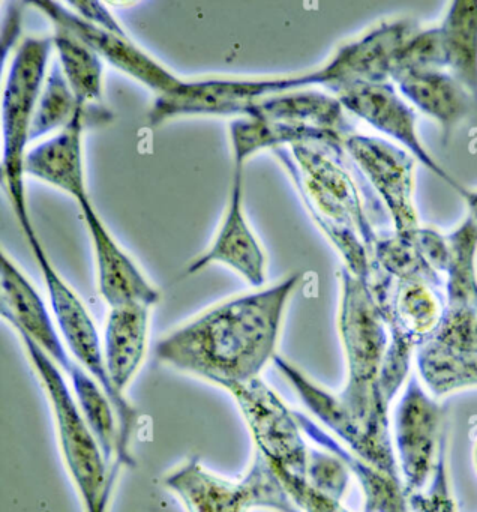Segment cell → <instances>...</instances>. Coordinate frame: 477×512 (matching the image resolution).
I'll use <instances>...</instances> for the list:
<instances>
[{"mask_svg": "<svg viewBox=\"0 0 477 512\" xmlns=\"http://www.w3.org/2000/svg\"><path fill=\"white\" fill-rule=\"evenodd\" d=\"M300 281L302 274H291L209 308L161 338L156 356L225 391L258 379L275 359L285 310Z\"/></svg>", "mask_w": 477, "mask_h": 512, "instance_id": "1", "label": "cell"}, {"mask_svg": "<svg viewBox=\"0 0 477 512\" xmlns=\"http://www.w3.org/2000/svg\"><path fill=\"white\" fill-rule=\"evenodd\" d=\"M291 178L306 211L354 277L369 283L378 239L366 202L345 164L341 146L300 143L272 152Z\"/></svg>", "mask_w": 477, "mask_h": 512, "instance_id": "2", "label": "cell"}, {"mask_svg": "<svg viewBox=\"0 0 477 512\" xmlns=\"http://www.w3.org/2000/svg\"><path fill=\"white\" fill-rule=\"evenodd\" d=\"M21 343L53 410L57 439L69 476L77 488L84 512H107L117 476L102 454L62 370L26 335Z\"/></svg>", "mask_w": 477, "mask_h": 512, "instance_id": "3", "label": "cell"}, {"mask_svg": "<svg viewBox=\"0 0 477 512\" xmlns=\"http://www.w3.org/2000/svg\"><path fill=\"white\" fill-rule=\"evenodd\" d=\"M53 38H24L18 46L2 95V176L21 230L35 229L27 208L24 158L36 104L48 73Z\"/></svg>", "mask_w": 477, "mask_h": 512, "instance_id": "4", "label": "cell"}, {"mask_svg": "<svg viewBox=\"0 0 477 512\" xmlns=\"http://www.w3.org/2000/svg\"><path fill=\"white\" fill-rule=\"evenodd\" d=\"M24 236H26L33 259L38 263L42 280L47 287L51 311H53L63 343L68 347L72 359L81 365L104 389L116 410L117 422H119L120 466H132L134 461L129 452V443H131L132 433H134L137 412L123 397V394H119L111 385L107 367H105L104 346L99 340L95 322L74 289L63 280L62 275L54 268L50 257L45 253L44 247L36 235V230H32Z\"/></svg>", "mask_w": 477, "mask_h": 512, "instance_id": "5", "label": "cell"}, {"mask_svg": "<svg viewBox=\"0 0 477 512\" xmlns=\"http://www.w3.org/2000/svg\"><path fill=\"white\" fill-rule=\"evenodd\" d=\"M164 485L188 512H300L272 464L257 451L239 481L221 478L204 469L197 458H189L165 476Z\"/></svg>", "mask_w": 477, "mask_h": 512, "instance_id": "6", "label": "cell"}, {"mask_svg": "<svg viewBox=\"0 0 477 512\" xmlns=\"http://www.w3.org/2000/svg\"><path fill=\"white\" fill-rule=\"evenodd\" d=\"M317 88L314 70L273 77H209L185 80L173 94L158 97L149 112L152 127L183 116L245 118L257 101L282 92Z\"/></svg>", "mask_w": 477, "mask_h": 512, "instance_id": "7", "label": "cell"}, {"mask_svg": "<svg viewBox=\"0 0 477 512\" xmlns=\"http://www.w3.org/2000/svg\"><path fill=\"white\" fill-rule=\"evenodd\" d=\"M342 149L386 206L393 233L413 238L422 227L414 202L417 161L413 155L390 140L360 133L345 137Z\"/></svg>", "mask_w": 477, "mask_h": 512, "instance_id": "8", "label": "cell"}, {"mask_svg": "<svg viewBox=\"0 0 477 512\" xmlns=\"http://www.w3.org/2000/svg\"><path fill=\"white\" fill-rule=\"evenodd\" d=\"M444 434L443 407L411 376L393 412V449L405 493L425 490Z\"/></svg>", "mask_w": 477, "mask_h": 512, "instance_id": "9", "label": "cell"}, {"mask_svg": "<svg viewBox=\"0 0 477 512\" xmlns=\"http://www.w3.org/2000/svg\"><path fill=\"white\" fill-rule=\"evenodd\" d=\"M242 412L255 448L272 466L306 479L309 446L294 410L263 380H251L228 389Z\"/></svg>", "mask_w": 477, "mask_h": 512, "instance_id": "10", "label": "cell"}, {"mask_svg": "<svg viewBox=\"0 0 477 512\" xmlns=\"http://www.w3.org/2000/svg\"><path fill=\"white\" fill-rule=\"evenodd\" d=\"M413 19H393L378 23L359 37L341 44L315 70L317 88L336 95L360 83L390 82V71L399 49L419 31Z\"/></svg>", "mask_w": 477, "mask_h": 512, "instance_id": "11", "label": "cell"}, {"mask_svg": "<svg viewBox=\"0 0 477 512\" xmlns=\"http://www.w3.org/2000/svg\"><path fill=\"white\" fill-rule=\"evenodd\" d=\"M333 97L338 98L348 115L366 122L369 127L393 140L395 145L410 152L417 163L450 185L456 193L464 188L423 145L417 131L416 110L404 100L392 82L360 83L342 89Z\"/></svg>", "mask_w": 477, "mask_h": 512, "instance_id": "12", "label": "cell"}, {"mask_svg": "<svg viewBox=\"0 0 477 512\" xmlns=\"http://www.w3.org/2000/svg\"><path fill=\"white\" fill-rule=\"evenodd\" d=\"M33 8L41 11L53 28H62L83 41L93 50L102 62L137 80L141 85L155 92L158 97L173 94L185 80L156 61L146 50L134 43L128 34H114L90 25L74 13L68 5L56 4L50 0L30 2Z\"/></svg>", "mask_w": 477, "mask_h": 512, "instance_id": "13", "label": "cell"}, {"mask_svg": "<svg viewBox=\"0 0 477 512\" xmlns=\"http://www.w3.org/2000/svg\"><path fill=\"white\" fill-rule=\"evenodd\" d=\"M243 166H233L227 208L212 244L194 262L186 275L197 274L213 263L227 266L249 286L261 289L266 283V254L255 236L243 206Z\"/></svg>", "mask_w": 477, "mask_h": 512, "instance_id": "14", "label": "cell"}, {"mask_svg": "<svg viewBox=\"0 0 477 512\" xmlns=\"http://www.w3.org/2000/svg\"><path fill=\"white\" fill-rule=\"evenodd\" d=\"M0 314L18 332L33 341L57 367L69 376L77 367L63 344L44 299L17 263L2 254L0 262Z\"/></svg>", "mask_w": 477, "mask_h": 512, "instance_id": "15", "label": "cell"}, {"mask_svg": "<svg viewBox=\"0 0 477 512\" xmlns=\"http://www.w3.org/2000/svg\"><path fill=\"white\" fill-rule=\"evenodd\" d=\"M81 215L92 242L98 292L110 308L140 304L152 308L161 299L159 290L147 280L137 263L117 244L92 200L80 203Z\"/></svg>", "mask_w": 477, "mask_h": 512, "instance_id": "16", "label": "cell"}, {"mask_svg": "<svg viewBox=\"0 0 477 512\" xmlns=\"http://www.w3.org/2000/svg\"><path fill=\"white\" fill-rule=\"evenodd\" d=\"M101 107H87L65 128L29 149L24 158V175L38 179L80 203L90 199L84 173V128L93 121L90 113Z\"/></svg>", "mask_w": 477, "mask_h": 512, "instance_id": "17", "label": "cell"}, {"mask_svg": "<svg viewBox=\"0 0 477 512\" xmlns=\"http://www.w3.org/2000/svg\"><path fill=\"white\" fill-rule=\"evenodd\" d=\"M371 290L389 323L390 335L405 338L416 347L434 338L446 311L443 289L422 280L386 277Z\"/></svg>", "mask_w": 477, "mask_h": 512, "instance_id": "18", "label": "cell"}, {"mask_svg": "<svg viewBox=\"0 0 477 512\" xmlns=\"http://www.w3.org/2000/svg\"><path fill=\"white\" fill-rule=\"evenodd\" d=\"M390 82L413 109L440 125L444 139L477 107L470 92L446 70L410 71L396 74Z\"/></svg>", "mask_w": 477, "mask_h": 512, "instance_id": "19", "label": "cell"}, {"mask_svg": "<svg viewBox=\"0 0 477 512\" xmlns=\"http://www.w3.org/2000/svg\"><path fill=\"white\" fill-rule=\"evenodd\" d=\"M245 118L284 122L296 127L312 128L333 136L345 137L357 133L338 98L317 89H296L257 101Z\"/></svg>", "mask_w": 477, "mask_h": 512, "instance_id": "20", "label": "cell"}, {"mask_svg": "<svg viewBox=\"0 0 477 512\" xmlns=\"http://www.w3.org/2000/svg\"><path fill=\"white\" fill-rule=\"evenodd\" d=\"M305 437L324 451L336 455L356 476L363 493V512H411L401 479L392 478L378 467L348 451L329 431L302 412H294Z\"/></svg>", "mask_w": 477, "mask_h": 512, "instance_id": "21", "label": "cell"}, {"mask_svg": "<svg viewBox=\"0 0 477 512\" xmlns=\"http://www.w3.org/2000/svg\"><path fill=\"white\" fill-rule=\"evenodd\" d=\"M150 307L140 304L110 308L104 332V359L111 385L123 394L144 361Z\"/></svg>", "mask_w": 477, "mask_h": 512, "instance_id": "22", "label": "cell"}, {"mask_svg": "<svg viewBox=\"0 0 477 512\" xmlns=\"http://www.w3.org/2000/svg\"><path fill=\"white\" fill-rule=\"evenodd\" d=\"M444 67L477 103V0H456L438 25Z\"/></svg>", "mask_w": 477, "mask_h": 512, "instance_id": "23", "label": "cell"}, {"mask_svg": "<svg viewBox=\"0 0 477 512\" xmlns=\"http://www.w3.org/2000/svg\"><path fill=\"white\" fill-rule=\"evenodd\" d=\"M230 142L233 166L245 167L249 158L266 149L273 152L276 149L290 148L300 143L342 146L344 140L324 131L296 127L284 122L237 118L230 124Z\"/></svg>", "mask_w": 477, "mask_h": 512, "instance_id": "24", "label": "cell"}, {"mask_svg": "<svg viewBox=\"0 0 477 512\" xmlns=\"http://www.w3.org/2000/svg\"><path fill=\"white\" fill-rule=\"evenodd\" d=\"M417 374L423 388L434 398L477 388V356L459 352L437 340L417 347Z\"/></svg>", "mask_w": 477, "mask_h": 512, "instance_id": "25", "label": "cell"}, {"mask_svg": "<svg viewBox=\"0 0 477 512\" xmlns=\"http://www.w3.org/2000/svg\"><path fill=\"white\" fill-rule=\"evenodd\" d=\"M53 46L57 53L56 61L74 92L78 103L83 107H93L104 98V62L78 40L71 32L54 28Z\"/></svg>", "mask_w": 477, "mask_h": 512, "instance_id": "26", "label": "cell"}, {"mask_svg": "<svg viewBox=\"0 0 477 512\" xmlns=\"http://www.w3.org/2000/svg\"><path fill=\"white\" fill-rule=\"evenodd\" d=\"M449 260L444 271L446 307L477 308V226L465 217L447 233Z\"/></svg>", "mask_w": 477, "mask_h": 512, "instance_id": "27", "label": "cell"}, {"mask_svg": "<svg viewBox=\"0 0 477 512\" xmlns=\"http://www.w3.org/2000/svg\"><path fill=\"white\" fill-rule=\"evenodd\" d=\"M74 397L78 407L92 430L96 442L101 446L105 460L114 475H119V422L110 398L99 383L81 365L69 373Z\"/></svg>", "mask_w": 477, "mask_h": 512, "instance_id": "28", "label": "cell"}, {"mask_svg": "<svg viewBox=\"0 0 477 512\" xmlns=\"http://www.w3.org/2000/svg\"><path fill=\"white\" fill-rule=\"evenodd\" d=\"M83 109L87 107L78 103L60 70L59 62L54 59L53 64L48 68L47 77L36 104L32 128H30V143L50 134L59 133Z\"/></svg>", "mask_w": 477, "mask_h": 512, "instance_id": "29", "label": "cell"}, {"mask_svg": "<svg viewBox=\"0 0 477 512\" xmlns=\"http://www.w3.org/2000/svg\"><path fill=\"white\" fill-rule=\"evenodd\" d=\"M375 268L395 281L422 280L444 290V280L423 259L413 238L378 236L372 251Z\"/></svg>", "mask_w": 477, "mask_h": 512, "instance_id": "30", "label": "cell"}, {"mask_svg": "<svg viewBox=\"0 0 477 512\" xmlns=\"http://www.w3.org/2000/svg\"><path fill=\"white\" fill-rule=\"evenodd\" d=\"M422 70H446L443 43H441L438 26L428 29L420 28L408 38L407 43L395 56L390 79L396 74Z\"/></svg>", "mask_w": 477, "mask_h": 512, "instance_id": "31", "label": "cell"}, {"mask_svg": "<svg viewBox=\"0 0 477 512\" xmlns=\"http://www.w3.org/2000/svg\"><path fill=\"white\" fill-rule=\"evenodd\" d=\"M408 505L413 512H458L450 488L447 469V437L441 440L440 451L435 461L434 472L425 490L407 494Z\"/></svg>", "mask_w": 477, "mask_h": 512, "instance_id": "32", "label": "cell"}, {"mask_svg": "<svg viewBox=\"0 0 477 512\" xmlns=\"http://www.w3.org/2000/svg\"><path fill=\"white\" fill-rule=\"evenodd\" d=\"M350 470L336 455L309 449L306 481L321 493L342 500L350 484Z\"/></svg>", "mask_w": 477, "mask_h": 512, "instance_id": "33", "label": "cell"}, {"mask_svg": "<svg viewBox=\"0 0 477 512\" xmlns=\"http://www.w3.org/2000/svg\"><path fill=\"white\" fill-rule=\"evenodd\" d=\"M432 340L452 349L477 356V308L446 307L443 320Z\"/></svg>", "mask_w": 477, "mask_h": 512, "instance_id": "34", "label": "cell"}, {"mask_svg": "<svg viewBox=\"0 0 477 512\" xmlns=\"http://www.w3.org/2000/svg\"><path fill=\"white\" fill-rule=\"evenodd\" d=\"M273 469L278 473L285 490L288 491L300 512H350L342 505L341 500L333 499V497L315 490L305 478L293 475L281 467L273 466Z\"/></svg>", "mask_w": 477, "mask_h": 512, "instance_id": "35", "label": "cell"}, {"mask_svg": "<svg viewBox=\"0 0 477 512\" xmlns=\"http://www.w3.org/2000/svg\"><path fill=\"white\" fill-rule=\"evenodd\" d=\"M413 239L425 262L443 277L447 260H449V244H447L446 235H441L432 227L422 226Z\"/></svg>", "mask_w": 477, "mask_h": 512, "instance_id": "36", "label": "cell"}, {"mask_svg": "<svg viewBox=\"0 0 477 512\" xmlns=\"http://www.w3.org/2000/svg\"><path fill=\"white\" fill-rule=\"evenodd\" d=\"M68 7L77 16L96 28L114 32V34H126L120 26L119 20L101 2H72V4H68Z\"/></svg>", "mask_w": 477, "mask_h": 512, "instance_id": "37", "label": "cell"}, {"mask_svg": "<svg viewBox=\"0 0 477 512\" xmlns=\"http://www.w3.org/2000/svg\"><path fill=\"white\" fill-rule=\"evenodd\" d=\"M458 194L467 206V217L471 218L477 226V190H467L464 187Z\"/></svg>", "mask_w": 477, "mask_h": 512, "instance_id": "38", "label": "cell"}, {"mask_svg": "<svg viewBox=\"0 0 477 512\" xmlns=\"http://www.w3.org/2000/svg\"><path fill=\"white\" fill-rule=\"evenodd\" d=\"M474 466H476V470H477V442H476V446H474Z\"/></svg>", "mask_w": 477, "mask_h": 512, "instance_id": "39", "label": "cell"}]
</instances>
